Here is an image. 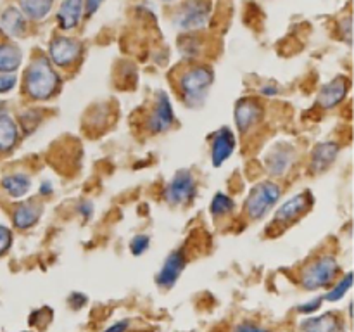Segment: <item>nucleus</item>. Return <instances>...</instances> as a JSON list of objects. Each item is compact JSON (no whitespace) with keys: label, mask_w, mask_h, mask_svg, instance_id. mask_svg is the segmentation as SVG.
I'll use <instances>...</instances> for the list:
<instances>
[{"label":"nucleus","mask_w":354,"mask_h":332,"mask_svg":"<svg viewBox=\"0 0 354 332\" xmlns=\"http://www.w3.org/2000/svg\"><path fill=\"white\" fill-rule=\"evenodd\" d=\"M0 107H2V104H0Z\"/></svg>","instance_id":"obj_39"},{"label":"nucleus","mask_w":354,"mask_h":332,"mask_svg":"<svg viewBox=\"0 0 354 332\" xmlns=\"http://www.w3.org/2000/svg\"><path fill=\"white\" fill-rule=\"evenodd\" d=\"M351 286H353V273L349 272V273H346V275L342 277V279L339 280V282L335 284V286L332 287V289L328 290L327 294H325L324 299L330 301V303L342 299V297L346 296V293H348V290L351 289Z\"/></svg>","instance_id":"obj_25"},{"label":"nucleus","mask_w":354,"mask_h":332,"mask_svg":"<svg viewBox=\"0 0 354 332\" xmlns=\"http://www.w3.org/2000/svg\"><path fill=\"white\" fill-rule=\"evenodd\" d=\"M85 303H86V296H85V294L73 293L71 296H69V304H71L73 308H82Z\"/></svg>","instance_id":"obj_34"},{"label":"nucleus","mask_w":354,"mask_h":332,"mask_svg":"<svg viewBox=\"0 0 354 332\" xmlns=\"http://www.w3.org/2000/svg\"><path fill=\"white\" fill-rule=\"evenodd\" d=\"M197 194V183L194 178L192 172L189 169H180L173 175L169 183L165 189V199L166 203L171 206H183V204L190 203Z\"/></svg>","instance_id":"obj_6"},{"label":"nucleus","mask_w":354,"mask_h":332,"mask_svg":"<svg viewBox=\"0 0 354 332\" xmlns=\"http://www.w3.org/2000/svg\"><path fill=\"white\" fill-rule=\"evenodd\" d=\"M78 213L82 214V216L85 218V220H88V218L93 214L92 203H90V201H82V203L78 204Z\"/></svg>","instance_id":"obj_32"},{"label":"nucleus","mask_w":354,"mask_h":332,"mask_svg":"<svg viewBox=\"0 0 354 332\" xmlns=\"http://www.w3.org/2000/svg\"><path fill=\"white\" fill-rule=\"evenodd\" d=\"M17 76L14 73H2L0 75V93H7L16 86Z\"/></svg>","instance_id":"obj_29"},{"label":"nucleus","mask_w":354,"mask_h":332,"mask_svg":"<svg viewBox=\"0 0 354 332\" xmlns=\"http://www.w3.org/2000/svg\"><path fill=\"white\" fill-rule=\"evenodd\" d=\"M261 118L263 106L258 100L245 97V99L239 100L237 106H235V124H237V128L242 133H245L252 127H256L261 121Z\"/></svg>","instance_id":"obj_11"},{"label":"nucleus","mask_w":354,"mask_h":332,"mask_svg":"<svg viewBox=\"0 0 354 332\" xmlns=\"http://www.w3.org/2000/svg\"><path fill=\"white\" fill-rule=\"evenodd\" d=\"M0 26L3 33L12 38H19L26 33V16L17 7H7L0 16Z\"/></svg>","instance_id":"obj_19"},{"label":"nucleus","mask_w":354,"mask_h":332,"mask_svg":"<svg viewBox=\"0 0 354 332\" xmlns=\"http://www.w3.org/2000/svg\"><path fill=\"white\" fill-rule=\"evenodd\" d=\"M211 10H213V6L209 0H187L176 9L173 24L185 33L199 31L209 23Z\"/></svg>","instance_id":"obj_5"},{"label":"nucleus","mask_w":354,"mask_h":332,"mask_svg":"<svg viewBox=\"0 0 354 332\" xmlns=\"http://www.w3.org/2000/svg\"><path fill=\"white\" fill-rule=\"evenodd\" d=\"M104 0H83V14L85 16H93V14L99 10L100 3H102Z\"/></svg>","instance_id":"obj_30"},{"label":"nucleus","mask_w":354,"mask_h":332,"mask_svg":"<svg viewBox=\"0 0 354 332\" xmlns=\"http://www.w3.org/2000/svg\"><path fill=\"white\" fill-rule=\"evenodd\" d=\"M83 16V0H62L57 10V24L61 30L69 31L78 26Z\"/></svg>","instance_id":"obj_17"},{"label":"nucleus","mask_w":354,"mask_h":332,"mask_svg":"<svg viewBox=\"0 0 354 332\" xmlns=\"http://www.w3.org/2000/svg\"><path fill=\"white\" fill-rule=\"evenodd\" d=\"M339 151H341V145L337 142H320L313 147L311 151V169L313 172H325L327 168H330L332 163L337 159Z\"/></svg>","instance_id":"obj_15"},{"label":"nucleus","mask_w":354,"mask_h":332,"mask_svg":"<svg viewBox=\"0 0 354 332\" xmlns=\"http://www.w3.org/2000/svg\"><path fill=\"white\" fill-rule=\"evenodd\" d=\"M149 246H151V237L145 234H138L130 241V251L133 252L135 256H140L147 251Z\"/></svg>","instance_id":"obj_26"},{"label":"nucleus","mask_w":354,"mask_h":332,"mask_svg":"<svg viewBox=\"0 0 354 332\" xmlns=\"http://www.w3.org/2000/svg\"><path fill=\"white\" fill-rule=\"evenodd\" d=\"M82 54V44L75 38L55 37L48 45V61L57 68H69L78 61Z\"/></svg>","instance_id":"obj_8"},{"label":"nucleus","mask_w":354,"mask_h":332,"mask_svg":"<svg viewBox=\"0 0 354 332\" xmlns=\"http://www.w3.org/2000/svg\"><path fill=\"white\" fill-rule=\"evenodd\" d=\"M214 82L213 69L207 66H192L182 73L178 80V89L182 99L189 106H201L209 93L211 85Z\"/></svg>","instance_id":"obj_2"},{"label":"nucleus","mask_w":354,"mask_h":332,"mask_svg":"<svg viewBox=\"0 0 354 332\" xmlns=\"http://www.w3.org/2000/svg\"><path fill=\"white\" fill-rule=\"evenodd\" d=\"M2 189L12 197H23L30 192L31 180L26 173H10L2 178Z\"/></svg>","instance_id":"obj_21"},{"label":"nucleus","mask_w":354,"mask_h":332,"mask_svg":"<svg viewBox=\"0 0 354 332\" xmlns=\"http://www.w3.org/2000/svg\"><path fill=\"white\" fill-rule=\"evenodd\" d=\"M322 297H317V299L315 301H310V303H306V304H301L299 308H297V310L301 311V313H306V315H311V313H315V311L318 310V308L322 306Z\"/></svg>","instance_id":"obj_31"},{"label":"nucleus","mask_w":354,"mask_h":332,"mask_svg":"<svg viewBox=\"0 0 354 332\" xmlns=\"http://www.w3.org/2000/svg\"><path fill=\"white\" fill-rule=\"evenodd\" d=\"M197 40L194 37H187L185 42H180V52H182V55L185 59H194L197 57V54L201 52V47L199 45H196Z\"/></svg>","instance_id":"obj_27"},{"label":"nucleus","mask_w":354,"mask_h":332,"mask_svg":"<svg viewBox=\"0 0 354 332\" xmlns=\"http://www.w3.org/2000/svg\"><path fill=\"white\" fill-rule=\"evenodd\" d=\"M23 52L14 44H0V71L14 73L21 66Z\"/></svg>","instance_id":"obj_22"},{"label":"nucleus","mask_w":354,"mask_h":332,"mask_svg":"<svg viewBox=\"0 0 354 332\" xmlns=\"http://www.w3.org/2000/svg\"><path fill=\"white\" fill-rule=\"evenodd\" d=\"M41 213H44V206L41 203H37L35 199L24 201L19 206H16L12 213V223L16 225L21 230H26L31 228L33 225H37V221L40 220Z\"/></svg>","instance_id":"obj_16"},{"label":"nucleus","mask_w":354,"mask_h":332,"mask_svg":"<svg viewBox=\"0 0 354 332\" xmlns=\"http://www.w3.org/2000/svg\"><path fill=\"white\" fill-rule=\"evenodd\" d=\"M341 265L332 255H322L320 258L315 259L313 263L303 270L301 275V286L306 290H318L330 286L339 275Z\"/></svg>","instance_id":"obj_4"},{"label":"nucleus","mask_w":354,"mask_h":332,"mask_svg":"<svg viewBox=\"0 0 354 332\" xmlns=\"http://www.w3.org/2000/svg\"><path fill=\"white\" fill-rule=\"evenodd\" d=\"M173 123H175V113H173L169 97L165 92H159L154 107L151 111V116H149V128L154 133H162V131L169 130Z\"/></svg>","instance_id":"obj_9"},{"label":"nucleus","mask_w":354,"mask_h":332,"mask_svg":"<svg viewBox=\"0 0 354 332\" xmlns=\"http://www.w3.org/2000/svg\"><path fill=\"white\" fill-rule=\"evenodd\" d=\"M54 0H19V10L26 17L40 21L50 12Z\"/></svg>","instance_id":"obj_23"},{"label":"nucleus","mask_w":354,"mask_h":332,"mask_svg":"<svg viewBox=\"0 0 354 332\" xmlns=\"http://www.w3.org/2000/svg\"><path fill=\"white\" fill-rule=\"evenodd\" d=\"M54 192V187H52L50 182H44L40 185V194L41 196H50V194Z\"/></svg>","instance_id":"obj_37"},{"label":"nucleus","mask_w":354,"mask_h":332,"mask_svg":"<svg viewBox=\"0 0 354 332\" xmlns=\"http://www.w3.org/2000/svg\"><path fill=\"white\" fill-rule=\"evenodd\" d=\"M12 246V230L0 225V256L6 255Z\"/></svg>","instance_id":"obj_28"},{"label":"nucleus","mask_w":354,"mask_h":332,"mask_svg":"<svg viewBox=\"0 0 354 332\" xmlns=\"http://www.w3.org/2000/svg\"><path fill=\"white\" fill-rule=\"evenodd\" d=\"M297 159L296 145L280 140L268 149L265 156V168L272 176H283Z\"/></svg>","instance_id":"obj_7"},{"label":"nucleus","mask_w":354,"mask_h":332,"mask_svg":"<svg viewBox=\"0 0 354 332\" xmlns=\"http://www.w3.org/2000/svg\"><path fill=\"white\" fill-rule=\"evenodd\" d=\"M311 206V194L310 192H303V194H296V196L290 197L289 201L282 204V206L277 210L275 213V221L277 223H290L296 218H299L301 214L306 213Z\"/></svg>","instance_id":"obj_14"},{"label":"nucleus","mask_w":354,"mask_h":332,"mask_svg":"<svg viewBox=\"0 0 354 332\" xmlns=\"http://www.w3.org/2000/svg\"><path fill=\"white\" fill-rule=\"evenodd\" d=\"M19 127L9 114H0V152H7L17 144Z\"/></svg>","instance_id":"obj_20"},{"label":"nucleus","mask_w":354,"mask_h":332,"mask_svg":"<svg viewBox=\"0 0 354 332\" xmlns=\"http://www.w3.org/2000/svg\"><path fill=\"white\" fill-rule=\"evenodd\" d=\"M261 93L266 97H275L279 93V89L275 85H265L261 86Z\"/></svg>","instance_id":"obj_36"},{"label":"nucleus","mask_w":354,"mask_h":332,"mask_svg":"<svg viewBox=\"0 0 354 332\" xmlns=\"http://www.w3.org/2000/svg\"><path fill=\"white\" fill-rule=\"evenodd\" d=\"M165 2H173V0H165Z\"/></svg>","instance_id":"obj_38"},{"label":"nucleus","mask_w":354,"mask_h":332,"mask_svg":"<svg viewBox=\"0 0 354 332\" xmlns=\"http://www.w3.org/2000/svg\"><path fill=\"white\" fill-rule=\"evenodd\" d=\"M61 76L48 57L35 59L24 75V92L33 100H47L57 93Z\"/></svg>","instance_id":"obj_1"},{"label":"nucleus","mask_w":354,"mask_h":332,"mask_svg":"<svg viewBox=\"0 0 354 332\" xmlns=\"http://www.w3.org/2000/svg\"><path fill=\"white\" fill-rule=\"evenodd\" d=\"M234 332H268L266 329L259 327V325L251 324V322H245V324H241Z\"/></svg>","instance_id":"obj_33"},{"label":"nucleus","mask_w":354,"mask_h":332,"mask_svg":"<svg viewBox=\"0 0 354 332\" xmlns=\"http://www.w3.org/2000/svg\"><path fill=\"white\" fill-rule=\"evenodd\" d=\"M301 332H344V324L335 313L311 317L301 324Z\"/></svg>","instance_id":"obj_18"},{"label":"nucleus","mask_w":354,"mask_h":332,"mask_svg":"<svg viewBox=\"0 0 354 332\" xmlns=\"http://www.w3.org/2000/svg\"><path fill=\"white\" fill-rule=\"evenodd\" d=\"M349 90V80L346 76H337L332 82L325 83L322 86L320 93L317 97L318 106H322L324 109H334L337 107L342 100L346 99Z\"/></svg>","instance_id":"obj_12"},{"label":"nucleus","mask_w":354,"mask_h":332,"mask_svg":"<svg viewBox=\"0 0 354 332\" xmlns=\"http://www.w3.org/2000/svg\"><path fill=\"white\" fill-rule=\"evenodd\" d=\"M128 327H130V320H120L111 325V327H107L104 332H127Z\"/></svg>","instance_id":"obj_35"},{"label":"nucleus","mask_w":354,"mask_h":332,"mask_svg":"<svg viewBox=\"0 0 354 332\" xmlns=\"http://www.w3.org/2000/svg\"><path fill=\"white\" fill-rule=\"evenodd\" d=\"M280 196H282V189L272 180H265L252 187V190L249 192L244 203L245 213L251 220H263L275 208V204L280 201Z\"/></svg>","instance_id":"obj_3"},{"label":"nucleus","mask_w":354,"mask_h":332,"mask_svg":"<svg viewBox=\"0 0 354 332\" xmlns=\"http://www.w3.org/2000/svg\"><path fill=\"white\" fill-rule=\"evenodd\" d=\"M234 208H235L234 199L223 192H218L216 196L213 197V201H211V213H213L216 218L227 216V214H230L232 211H234Z\"/></svg>","instance_id":"obj_24"},{"label":"nucleus","mask_w":354,"mask_h":332,"mask_svg":"<svg viewBox=\"0 0 354 332\" xmlns=\"http://www.w3.org/2000/svg\"><path fill=\"white\" fill-rule=\"evenodd\" d=\"M187 258L182 251H175L165 259L161 270H159L158 277H156V282L162 289H171L176 284V280L182 275L183 268H185Z\"/></svg>","instance_id":"obj_13"},{"label":"nucleus","mask_w":354,"mask_h":332,"mask_svg":"<svg viewBox=\"0 0 354 332\" xmlns=\"http://www.w3.org/2000/svg\"><path fill=\"white\" fill-rule=\"evenodd\" d=\"M235 145H237V140H235L234 131L227 127L220 128L213 135V142H211V163H213V166L220 168L225 161H228L234 154Z\"/></svg>","instance_id":"obj_10"}]
</instances>
